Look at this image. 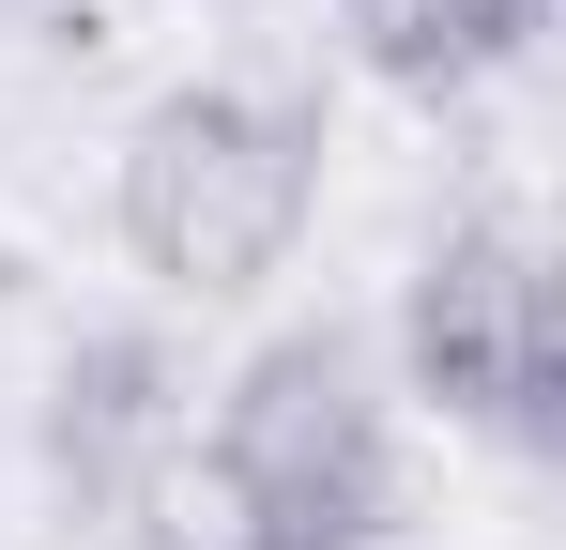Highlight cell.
I'll list each match as a JSON object with an SVG mask.
<instances>
[{
    "mask_svg": "<svg viewBox=\"0 0 566 550\" xmlns=\"http://www.w3.org/2000/svg\"><path fill=\"white\" fill-rule=\"evenodd\" d=\"M337 31H353V62L382 92H490L505 62H536V31H552V0H337Z\"/></svg>",
    "mask_w": 566,
    "mask_h": 550,
    "instance_id": "5b68a950",
    "label": "cell"
},
{
    "mask_svg": "<svg viewBox=\"0 0 566 550\" xmlns=\"http://www.w3.org/2000/svg\"><path fill=\"white\" fill-rule=\"evenodd\" d=\"M185 458H199V398H185V352L169 337L107 321V337H77V352L46 367V489L93 536H154L169 489H185Z\"/></svg>",
    "mask_w": 566,
    "mask_h": 550,
    "instance_id": "277c9868",
    "label": "cell"
},
{
    "mask_svg": "<svg viewBox=\"0 0 566 550\" xmlns=\"http://www.w3.org/2000/svg\"><path fill=\"white\" fill-rule=\"evenodd\" d=\"M398 382L444 429L505 444V458L552 444L566 337H552V245H536V214H444L429 230V261L398 290Z\"/></svg>",
    "mask_w": 566,
    "mask_h": 550,
    "instance_id": "3957f363",
    "label": "cell"
},
{
    "mask_svg": "<svg viewBox=\"0 0 566 550\" xmlns=\"http://www.w3.org/2000/svg\"><path fill=\"white\" fill-rule=\"evenodd\" d=\"M306 214H322V107L276 92V77H185V92H154L123 123V154H107L123 261L154 290H185V306H230V290L291 275Z\"/></svg>",
    "mask_w": 566,
    "mask_h": 550,
    "instance_id": "7a4b0ae2",
    "label": "cell"
},
{
    "mask_svg": "<svg viewBox=\"0 0 566 550\" xmlns=\"http://www.w3.org/2000/svg\"><path fill=\"white\" fill-rule=\"evenodd\" d=\"M398 536V398L337 321H276L199 398V458L154 550H382Z\"/></svg>",
    "mask_w": 566,
    "mask_h": 550,
    "instance_id": "6da1fadb",
    "label": "cell"
}]
</instances>
